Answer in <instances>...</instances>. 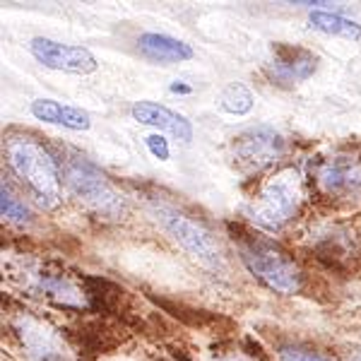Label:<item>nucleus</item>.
I'll use <instances>...</instances> for the list:
<instances>
[{"mask_svg":"<svg viewBox=\"0 0 361 361\" xmlns=\"http://www.w3.org/2000/svg\"><path fill=\"white\" fill-rule=\"evenodd\" d=\"M22 340L39 361H49L58 354L56 337L49 330H42V325H37L34 320H27V325H22Z\"/></svg>","mask_w":361,"mask_h":361,"instance_id":"obj_14","label":"nucleus"},{"mask_svg":"<svg viewBox=\"0 0 361 361\" xmlns=\"http://www.w3.org/2000/svg\"><path fill=\"white\" fill-rule=\"evenodd\" d=\"M320 193L335 200H361V154L337 152L323 159L316 169Z\"/></svg>","mask_w":361,"mask_h":361,"instance_id":"obj_6","label":"nucleus"},{"mask_svg":"<svg viewBox=\"0 0 361 361\" xmlns=\"http://www.w3.org/2000/svg\"><path fill=\"white\" fill-rule=\"evenodd\" d=\"M34 118L44 121V123H54L70 128V130H87L90 128V116L82 109L75 106H63V104L54 102V99H37L32 104Z\"/></svg>","mask_w":361,"mask_h":361,"instance_id":"obj_12","label":"nucleus"},{"mask_svg":"<svg viewBox=\"0 0 361 361\" xmlns=\"http://www.w3.org/2000/svg\"><path fill=\"white\" fill-rule=\"evenodd\" d=\"M301 202V178L294 169L277 171L272 178H267L263 188L258 190L253 205L248 207V214L255 224L265 229H279L296 214Z\"/></svg>","mask_w":361,"mask_h":361,"instance_id":"obj_3","label":"nucleus"},{"mask_svg":"<svg viewBox=\"0 0 361 361\" xmlns=\"http://www.w3.org/2000/svg\"><path fill=\"white\" fill-rule=\"evenodd\" d=\"M29 51H32V56L42 66L51 70H63V73H75V75H90L97 70V58L87 49H82V46L61 44V42L37 37L29 44Z\"/></svg>","mask_w":361,"mask_h":361,"instance_id":"obj_8","label":"nucleus"},{"mask_svg":"<svg viewBox=\"0 0 361 361\" xmlns=\"http://www.w3.org/2000/svg\"><path fill=\"white\" fill-rule=\"evenodd\" d=\"M357 361H361V359H357Z\"/></svg>","mask_w":361,"mask_h":361,"instance_id":"obj_21","label":"nucleus"},{"mask_svg":"<svg viewBox=\"0 0 361 361\" xmlns=\"http://www.w3.org/2000/svg\"><path fill=\"white\" fill-rule=\"evenodd\" d=\"M282 152H284V140L270 126L248 128L234 142L236 161L241 166L250 169V171H258V169L275 164Z\"/></svg>","mask_w":361,"mask_h":361,"instance_id":"obj_7","label":"nucleus"},{"mask_svg":"<svg viewBox=\"0 0 361 361\" xmlns=\"http://www.w3.org/2000/svg\"><path fill=\"white\" fill-rule=\"evenodd\" d=\"M308 22H311L313 29H318V32H323V34H333V37H345V39H352V42H357L361 37V25L347 20V17H342V15H335V13L313 10L311 17H308Z\"/></svg>","mask_w":361,"mask_h":361,"instance_id":"obj_13","label":"nucleus"},{"mask_svg":"<svg viewBox=\"0 0 361 361\" xmlns=\"http://www.w3.org/2000/svg\"><path fill=\"white\" fill-rule=\"evenodd\" d=\"M5 154L13 171L37 193L42 205L56 207L61 200V176L54 157L32 137H8Z\"/></svg>","mask_w":361,"mask_h":361,"instance_id":"obj_1","label":"nucleus"},{"mask_svg":"<svg viewBox=\"0 0 361 361\" xmlns=\"http://www.w3.org/2000/svg\"><path fill=\"white\" fill-rule=\"evenodd\" d=\"M0 209H3V217L8 219V222H27L29 219V209L22 200H17V197L10 193V188H5L3 183V190H0Z\"/></svg>","mask_w":361,"mask_h":361,"instance_id":"obj_16","label":"nucleus"},{"mask_svg":"<svg viewBox=\"0 0 361 361\" xmlns=\"http://www.w3.org/2000/svg\"><path fill=\"white\" fill-rule=\"evenodd\" d=\"M145 142H147V149L152 152L157 159H169V142L161 135H149V137H145Z\"/></svg>","mask_w":361,"mask_h":361,"instance_id":"obj_18","label":"nucleus"},{"mask_svg":"<svg viewBox=\"0 0 361 361\" xmlns=\"http://www.w3.org/2000/svg\"><path fill=\"white\" fill-rule=\"evenodd\" d=\"M171 92H183V94H188L190 87H183V85H171Z\"/></svg>","mask_w":361,"mask_h":361,"instance_id":"obj_19","label":"nucleus"},{"mask_svg":"<svg viewBox=\"0 0 361 361\" xmlns=\"http://www.w3.org/2000/svg\"><path fill=\"white\" fill-rule=\"evenodd\" d=\"M226 361H241V359H238V357H231V359H226Z\"/></svg>","mask_w":361,"mask_h":361,"instance_id":"obj_20","label":"nucleus"},{"mask_svg":"<svg viewBox=\"0 0 361 361\" xmlns=\"http://www.w3.org/2000/svg\"><path fill=\"white\" fill-rule=\"evenodd\" d=\"M133 118L142 126H152L157 130H164L169 135L183 140V142L193 140V126H190V121L183 118V116L176 111H171V109L161 106V104L137 102L135 106H133Z\"/></svg>","mask_w":361,"mask_h":361,"instance_id":"obj_9","label":"nucleus"},{"mask_svg":"<svg viewBox=\"0 0 361 361\" xmlns=\"http://www.w3.org/2000/svg\"><path fill=\"white\" fill-rule=\"evenodd\" d=\"M66 185L75 200L82 202L87 209H94L97 214L114 219L123 212V197L94 166L85 161H75L66 169Z\"/></svg>","mask_w":361,"mask_h":361,"instance_id":"obj_4","label":"nucleus"},{"mask_svg":"<svg viewBox=\"0 0 361 361\" xmlns=\"http://www.w3.org/2000/svg\"><path fill=\"white\" fill-rule=\"evenodd\" d=\"M219 106L224 109L226 114H234V116H243L253 109V94L246 85L241 82H231L226 85L219 94Z\"/></svg>","mask_w":361,"mask_h":361,"instance_id":"obj_15","label":"nucleus"},{"mask_svg":"<svg viewBox=\"0 0 361 361\" xmlns=\"http://www.w3.org/2000/svg\"><path fill=\"white\" fill-rule=\"evenodd\" d=\"M157 219L161 222V229L166 231L173 241L178 243L183 250H188L193 258L202 260L207 265H219V246L212 238V234L202 226L200 222H195L193 217L178 212L173 207L159 205L157 207Z\"/></svg>","mask_w":361,"mask_h":361,"instance_id":"obj_5","label":"nucleus"},{"mask_svg":"<svg viewBox=\"0 0 361 361\" xmlns=\"http://www.w3.org/2000/svg\"><path fill=\"white\" fill-rule=\"evenodd\" d=\"M272 70L284 82H301L308 80L316 70V56L301 46L279 44L275 46V58H272Z\"/></svg>","mask_w":361,"mask_h":361,"instance_id":"obj_10","label":"nucleus"},{"mask_svg":"<svg viewBox=\"0 0 361 361\" xmlns=\"http://www.w3.org/2000/svg\"><path fill=\"white\" fill-rule=\"evenodd\" d=\"M238 253H241L243 265L250 270V275L258 277L260 282L267 284L272 292L279 294H294L301 284L299 267L294 260L277 248L275 243L265 241V238H243L238 243Z\"/></svg>","mask_w":361,"mask_h":361,"instance_id":"obj_2","label":"nucleus"},{"mask_svg":"<svg viewBox=\"0 0 361 361\" xmlns=\"http://www.w3.org/2000/svg\"><path fill=\"white\" fill-rule=\"evenodd\" d=\"M279 359L282 361H330L318 352H311V349H304V347H292V345L279 347Z\"/></svg>","mask_w":361,"mask_h":361,"instance_id":"obj_17","label":"nucleus"},{"mask_svg":"<svg viewBox=\"0 0 361 361\" xmlns=\"http://www.w3.org/2000/svg\"><path fill=\"white\" fill-rule=\"evenodd\" d=\"M137 49L147 61H154V63H180V61H188L193 58V49L188 44L178 42V39L169 37V34H154V32H147L137 39Z\"/></svg>","mask_w":361,"mask_h":361,"instance_id":"obj_11","label":"nucleus"}]
</instances>
